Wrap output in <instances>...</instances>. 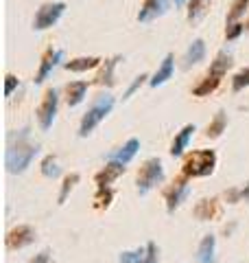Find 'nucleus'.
Instances as JSON below:
<instances>
[{
    "instance_id": "nucleus-31",
    "label": "nucleus",
    "mask_w": 249,
    "mask_h": 263,
    "mask_svg": "<svg viewBox=\"0 0 249 263\" xmlns=\"http://www.w3.org/2000/svg\"><path fill=\"white\" fill-rule=\"evenodd\" d=\"M147 79H149V77L144 75V72H140V75H138V77H136L134 81H131V84H129V88H127V90H125V95H122V99H129V97H131V95H134V92H136V90H138L140 86H142V84H144V81H147Z\"/></svg>"
},
{
    "instance_id": "nucleus-17",
    "label": "nucleus",
    "mask_w": 249,
    "mask_h": 263,
    "mask_svg": "<svg viewBox=\"0 0 249 263\" xmlns=\"http://www.w3.org/2000/svg\"><path fill=\"white\" fill-rule=\"evenodd\" d=\"M203 57H205V42L203 40H195L184 55V68H190V66L203 62Z\"/></svg>"
},
{
    "instance_id": "nucleus-23",
    "label": "nucleus",
    "mask_w": 249,
    "mask_h": 263,
    "mask_svg": "<svg viewBox=\"0 0 249 263\" xmlns=\"http://www.w3.org/2000/svg\"><path fill=\"white\" fill-rule=\"evenodd\" d=\"M219 84H221V77H214V75H208L201 84H199L195 90H193V95L195 97H208L210 92H214V90L219 88Z\"/></svg>"
},
{
    "instance_id": "nucleus-8",
    "label": "nucleus",
    "mask_w": 249,
    "mask_h": 263,
    "mask_svg": "<svg viewBox=\"0 0 249 263\" xmlns=\"http://www.w3.org/2000/svg\"><path fill=\"white\" fill-rule=\"evenodd\" d=\"M188 195H190V184L186 182V180H177V182H173V186L166 191V211L173 215Z\"/></svg>"
},
{
    "instance_id": "nucleus-2",
    "label": "nucleus",
    "mask_w": 249,
    "mask_h": 263,
    "mask_svg": "<svg viewBox=\"0 0 249 263\" xmlns=\"http://www.w3.org/2000/svg\"><path fill=\"white\" fill-rule=\"evenodd\" d=\"M112 108H114V97L112 95H101L96 99V101L90 105V110L86 112V117L81 119V125H79V136L81 138H86V136H90L94 132V127L101 123L107 114L112 112Z\"/></svg>"
},
{
    "instance_id": "nucleus-10",
    "label": "nucleus",
    "mask_w": 249,
    "mask_h": 263,
    "mask_svg": "<svg viewBox=\"0 0 249 263\" xmlns=\"http://www.w3.org/2000/svg\"><path fill=\"white\" fill-rule=\"evenodd\" d=\"M169 11V0H144L138 11V22H151Z\"/></svg>"
},
{
    "instance_id": "nucleus-20",
    "label": "nucleus",
    "mask_w": 249,
    "mask_h": 263,
    "mask_svg": "<svg viewBox=\"0 0 249 263\" xmlns=\"http://www.w3.org/2000/svg\"><path fill=\"white\" fill-rule=\"evenodd\" d=\"M98 64H101L98 57H77V60H72V62H66L64 68L72 70V72H86L90 68H96Z\"/></svg>"
},
{
    "instance_id": "nucleus-29",
    "label": "nucleus",
    "mask_w": 249,
    "mask_h": 263,
    "mask_svg": "<svg viewBox=\"0 0 249 263\" xmlns=\"http://www.w3.org/2000/svg\"><path fill=\"white\" fill-rule=\"evenodd\" d=\"M247 86H249V66L240 72H236V77L232 79V90H234V92H240V90L247 88Z\"/></svg>"
},
{
    "instance_id": "nucleus-4",
    "label": "nucleus",
    "mask_w": 249,
    "mask_h": 263,
    "mask_svg": "<svg viewBox=\"0 0 249 263\" xmlns=\"http://www.w3.org/2000/svg\"><path fill=\"white\" fill-rule=\"evenodd\" d=\"M164 180V167L160 158H149L138 174V193L147 195L151 189H155Z\"/></svg>"
},
{
    "instance_id": "nucleus-34",
    "label": "nucleus",
    "mask_w": 249,
    "mask_h": 263,
    "mask_svg": "<svg viewBox=\"0 0 249 263\" xmlns=\"http://www.w3.org/2000/svg\"><path fill=\"white\" fill-rule=\"evenodd\" d=\"M29 263H55L53 261V254H51V250H42L39 254H35Z\"/></svg>"
},
{
    "instance_id": "nucleus-18",
    "label": "nucleus",
    "mask_w": 249,
    "mask_h": 263,
    "mask_svg": "<svg viewBox=\"0 0 249 263\" xmlns=\"http://www.w3.org/2000/svg\"><path fill=\"white\" fill-rule=\"evenodd\" d=\"M230 66H232V53L230 51H221L217 57H214V62L210 64V70H208V75L223 77L227 72Z\"/></svg>"
},
{
    "instance_id": "nucleus-19",
    "label": "nucleus",
    "mask_w": 249,
    "mask_h": 263,
    "mask_svg": "<svg viewBox=\"0 0 249 263\" xmlns=\"http://www.w3.org/2000/svg\"><path fill=\"white\" fill-rule=\"evenodd\" d=\"M208 9H210V0H190L188 3V20L197 24L205 18Z\"/></svg>"
},
{
    "instance_id": "nucleus-13",
    "label": "nucleus",
    "mask_w": 249,
    "mask_h": 263,
    "mask_svg": "<svg viewBox=\"0 0 249 263\" xmlns=\"http://www.w3.org/2000/svg\"><path fill=\"white\" fill-rule=\"evenodd\" d=\"M173 68H175V57H173L171 53L164 57L162 64H160V68L155 70V75L153 79H149V86L151 88H157V86H164L166 81H169L173 77Z\"/></svg>"
},
{
    "instance_id": "nucleus-5",
    "label": "nucleus",
    "mask_w": 249,
    "mask_h": 263,
    "mask_svg": "<svg viewBox=\"0 0 249 263\" xmlns=\"http://www.w3.org/2000/svg\"><path fill=\"white\" fill-rule=\"evenodd\" d=\"M64 11H66L64 3H46V5H42L37 9V13H35V20H33V29L35 31L51 29L53 24L59 22Z\"/></svg>"
},
{
    "instance_id": "nucleus-27",
    "label": "nucleus",
    "mask_w": 249,
    "mask_h": 263,
    "mask_svg": "<svg viewBox=\"0 0 249 263\" xmlns=\"http://www.w3.org/2000/svg\"><path fill=\"white\" fill-rule=\"evenodd\" d=\"M42 174H44L46 178H57L59 176V167H57L55 156H46V158L42 160Z\"/></svg>"
},
{
    "instance_id": "nucleus-16",
    "label": "nucleus",
    "mask_w": 249,
    "mask_h": 263,
    "mask_svg": "<svg viewBox=\"0 0 249 263\" xmlns=\"http://www.w3.org/2000/svg\"><path fill=\"white\" fill-rule=\"evenodd\" d=\"M86 95H88L86 81H72V84L66 86V101H68L70 108H77L83 99H86Z\"/></svg>"
},
{
    "instance_id": "nucleus-11",
    "label": "nucleus",
    "mask_w": 249,
    "mask_h": 263,
    "mask_svg": "<svg viewBox=\"0 0 249 263\" xmlns=\"http://www.w3.org/2000/svg\"><path fill=\"white\" fill-rule=\"evenodd\" d=\"M64 60V51L61 48H57V51H53V48H48L46 55L42 57V64H39V70H37V75H35V84H42L48 75L53 72V68L57 64H59Z\"/></svg>"
},
{
    "instance_id": "nucleus-12",
    "label": "nucleus",
    "mask_w": 249,
    "mask_h": 263,
    "mask_svg": "<svg viewBox=\"0 0 249 263\" xmlns=\"http://www.w3.org/2000/svg\"><path fill=\"white\" fill-rule=\"evenodd\" d=\"M195 259H197V263H217V237L205 235L203 239L199 241Z\"/></svg>"
},
{
    "instance_id": "nucleus-1",
    "label": "nucleus",
    "mask_w": 249,
    "mask_h": 263,
    "mask_svg": "<svg viewBox=\"0 0 249 263\" xmlns=\"http://www.w3.org/2000/svg\"><path fill=\"white\" fill-rule=\"evenodd\" d=\"M39 154V145L29 141V127H24L20 132L9 134V147H7L5 164L9 174H24L31 162L35 160V156Z\"/></svg>"
},
{
    "instance_id": "nucleus-28",
    "label": "nucleus",
    "mask_w": 249,
    "mask_h": 263,
    "mask_svg": "<svg viewBox=\"0 0 249 263\" xmlns=\"http://www.w3.org/2000/svg\"><path fill=\"white\" fill-rule=\"evenodd\" d=\"M112 200H114V193H112L110 186H107V189H98V193L94 197V206L96 209H107L112 204Z\"/></svg>"
},
{
    "instance_id": "nucleus-7",
    "label": "nucleus",
    "mask_w": 249,
    "mask_h": 263,
    "mask_svg": "<svg viewBox=\"0 0 249 263\" xmlns=\"http://www.w3.org/2000/svg\"><path fill=\"white\" fill-rule=\"evenodd\" d=\"M33 241H35V230L31 226H18L9 230V235H7V248L9 250H22Z\"/></svg>"
},
{
    "instance_id": "nucleus-9",
    "label": "nucleus",
    "mask_w": 249,
    "mask_h": 263,
    "mask_svg": "<svg viewBox=\"0 0 249 263\" xmlns=\"http://www.w3.org/2000/svg\"><path fill=\"white\" fill-rule=\"evenodd\" d=\"M122 174H125V164L122 162H118V160H107V164H105L101 171H98L94 180H96L98 189H107V186L114 182V180H118Z\"/></svg>"
},
{
    "instance_id": "nucleus-14",
    "label": "nucleus",
    "mask_w": 249,
    "mask_h": 263,
    "mask_svg": "<svg viewBox=\"0 0 249 263\" xmlns=\"http://www.w3.org/2000/svg\"><path fill=\"white\" fill-rule=\"evenodd\" d=\"M138 149H140V141H138V138H129V141L125 143L118 152H114V154L107 156V160H118L122 164H129L131 160L136 158Z\"/></svg>"
},
{
    "instance_id": "nucleus-15",
    "label": "nucleus",
    "mask_w": 249,
    "mask_h": 263,
    "mask_svg": "<svg viewBox=\"0 0 249 263\" xmlns=\"http://www.w3.org/2000/svg\"><path fill=\"white\" fill-rule=\"evenodd\" d=\"M195 132H197L195 125H184L181 127V132L175 136V141H173V145H171V156L173 158H179V156L186 152V147H188V143H190V138H193Z\"/></svg>"
},
{
    "instance_id": "nucleus-33",
    "label": "nucleus",
    "mask_w": 249,
    "mask_h": 263,
    "mask_svg": "<svg viewBox=\"0 0 249 263\" xmlns=\"http://www.w3.org/2000/svg\"><path fill=\"white\" fill-rule=\"evenodd\" d=\"M20 86V81H18V77L15 75H7L5 77V97H11L13 95V90Z\"/></svg>"
},
{
    "instance_id": "nucleus-21",
    "label": "nucleus",
    "mask_w": 249,
    "mask_h": 263,
    "mask_svg": "<svg viewBox=\"0 0 249 263\" xmlns=\"http://www.w3.org/2000/svg\"><path fill=\"white\" fill-rule=\"evenodd\" d=\"M118 62H120V57H112V60H107L103 64L101 72H98L96 79H94L98 86H114V68H116V64Z\"/></svg>"
},
{
    "instance_id": "nucleus-25",
    "label": "nucleus",
    "mask_w": 249,
    "mask_h": 263,
    "mask_svg": "<svg viewBox=\"0 0 249 263\" xmlns=\"http://www.w3.org/2000/svg\"><path fill=\"white\" fill-rule=\"evenodd\" d=\"M79 182V174H70V176H66L64 178V182H61V191H59V197H57V202L64 204L66 202V197H68V193L74 189V184Z\"/></svg>"
},
{
    "instance_id": "nucleus-22",
    "label": "nucleus",
    "mask_w": 249,
    "mask_h": 263,
    "mask_svg": "<svg viewBox=\"0 0 249 263\" xmlns=\"http://www.w3.org/2000/svg\"><path fill=\"white\" fill-rule=\"evenodd\" d=\"M225 125H227L225 112H217V117L212 119V123H210V125H208V129H205V136H208V138H219L223 132H225Z\"/></svg>"
},
{
    "instance_id": "nucleus-30",
    "label": "nucleus",
    "mask_w": 249,
    "mask_h": 263,
    "mask_svg": "<svg viewBox=\"0 0 249 263\" xmlns=\"http://www.w3.org/2000/svg\"><path fill=\"white\" fill-rule=\"evenodd\" d=\"M247 5H249V0H236V3L232 5V11L227 13V24H234V22L240 18V15L245 13Z\"/></svg>"
},
{
    "instance_id": "nucleus-32",
    "label": "nucleus",
    "mask_w": 249,
    "mask_h": 263,
    "mask_svg": "<svg viewBox=\"0 0 249 263\" xmlns=\"http://www.w3.org/2000/svg\"><path fill=\"white\" fill-rule=\"evenodd\" d=\"M245 31V24H240V22H234V24H227V31H225V37L227 40H236L240 33Z\"/></svg>"
},
{
    "instance_id": "nucleus-6",
    "label": "nucleus",
    "mask_w": 249,
    "mask_h": 263,
    "mask_svg": "<svg viewBox=\"0 0 249 263\" xmlns=\"http://www.w3.org/2000/svg\"><path fill=\"white\" fill-rule=\"evenodd\" d=\"M57 105H59V92H57L55 88H48L44 95V101H42V105L37 108V121L44 132L53 127V121L57 117Z\"/></svg>"
},
{
    "instance_id": "nucleus-24",
    "label": "nucleus",
    "mask_w": 249,
    "mask_h": 263,
    "mask_svg": "<svg viewBox=\"0 0 249 263\" xmlns=\"http://www.w3.org/2000/svg\"><path fill=\"white\" fill-rule=\"evenodd\" d=\"M144 259H147V246L129 250V252H120V257H118L120 263H144Z\"/></svg>"
},
{
    "instance_id": "nucleus-36",
    "label": "nucleus",
    "mask_w": 249,
    "mask_h": 263,
    "mask_svg": "<svg viewBox=\"0 0 249 263\" xmlns=\"http://www.w3.org/2000/svg\"><path fill=\"white\" fill-rule=\"evenodd\" d=\"M173 5H175V7H181V5H186V0H173Z\"/></svg>"
},
{
    "instance_id": "nucleus-3",
    "label": "nucleus",
    "mask_w": 249,
    "mask_h": 263,
    "mask_svg": "<svg viewBox=\"0 0 249 263\" xmlns=\"http://www.w3.org/2000/svg\"><path fill=\"white\" fill-rule=\"evenodd\" d=\"M214 167H217V154H214V149L193 152L184 160V176L186 178H205L212 174Z\"/></svg>"
},
{
    "instance_id": "nucleus-26",
    "label": "nucleus",
    "mask_w": 249,
    "mask_h": 263,
    "mask_svg": "<svg viewBox=\"0 0 249 263\" xmlns=\"http://www.w3.org/2000/svg\"><path fill=\"white\" fill-rule=\"evenodd\" d=\"M214 202H217V200H203L197 206V217L199 219H210L212 215H219V211L214 209Z\"/></svg>"
},
{
    "instance_id": "nucleus-35",
    "label": "nucleus",
    "mask_w": 249,
    "mask_h": 263,
    "mask_svg": "<svg viewBox=\"0 0 249 263\" xmlns=\"http://www.w3.org/2000/svg\"><path fill=\"white\" fill-rule=\"evenodd\" d=\"M144 263H157V246L153 241L147 243V259Z\"/></svg>"
}]
</instances>
